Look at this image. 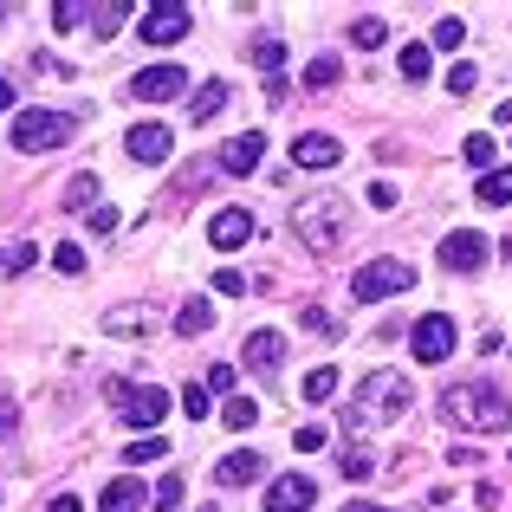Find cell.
<instances>
[{
  "instance_id": "obj_22",
  "label": "cell",
  "mask_w": 512,
  "mask_h": 512,
  "mask_svg": "<svg viewBox=\"0 0 512 512\" xmlns=\"http://www.w3.org/2000/svg\"><path fill=\"white\" fill-rule=\"evenodd\" d=\"M253 65H260L266 78H279V65H286V39H273V33H260L253 39Z\"/></svg>"
},
{
  "instance_id": "obj_47",
  "label": "cell",
  "mask_w": 512,
  "mask_h": 512,
  "mask_svg": "<svg viewBox=\"0 0 512 512\" xmlns=\"http://www.w3.org/2000/svg\"><path fill=\"white\" fill-rule=\"evenodd\" d=\"M46 512H85V500H78V493H59V500H52Z\"/></svg>"
},
{
  "instance_id": "obj_1",
  "label": "cell",
  "mask_w": 512,
  "mask_h": 512,
  "mask_svg": "<svg viewBox=\"0 0 512 512\" xmlns=\"http://www.w3.org/2000/svg\"><path fill=\"white\" fill-rule=\"evenodd\" d=\"M441 415H448L454 428H467V435H506V428H512V402L487 383V376L448 383V389H441Z\"/></svg>"
},
{
  "instance_id": "obj_17",
  "label": "cell",
  "mask_w": 512,
  "mask_h": 512,
  "mask_svg": "<svg viewBox=\"0 0 512 512\" xmlns=\"http://www.w3.org/2000/svg\"><path fill=\"white\" fill-rule=\"evenodd\" d=\"M266 474V461L253 448H240V454H221V467H214V480H221V487H253V480Z\"/></svg>"
},
{
  "instance_id": "obj_8",
  "label": "cell",
  "mask_w": 512,
  "mask_h": 512,
  "mask_svg": "<svg viewBox=\"0 0 512 512\" xmlns=\"http://www.w3.org/2000/svg\"><path fill=\"white\" fill-rule=\"evenodd\" d=\"M111 396H117V415H124L130 428H156L163 409H169V396L156 383H111Z\"/></svg>"
},
{
  "instance_id": "obj_26",
  "label": "cell",
  "mask_w": 512,
  "mask_h": 512,
  "mask_svg": "<svg viewBox=\"0 0 512 512\" xmlns=\"http://www.w3.org/2000/svg\"><path fill=\"white\" fill-rule=\"evenodd\" d=\"M338 72H344V65L325 52V59H312V65H305V78H299V85H305V91H325V85H338Z\"/></svg>"
},
{
  "instance_id": "obj_48",
  "label": "cell",
  "mask_w": 512,
  "mask_h": 512,
  "mask_svg": "<svg viewBox=\"0 0 512 512\" xmlns=\"http://www.w3.org/2000/svg\"><path fill=\"white\" fill-rule=\"evenodd\" d=\"M13 422H20V415H13V402H0V435H13Z\"/></svg>"
},
{
  "instance_id": "obj_52",
  "label": "cell",
  "mask_w": 512,
  "mask_h": 512,
  "mask_svg": "<svg viewBox=\"0 0 512 512\" xmlns=\"http://www.w3.org/2000/svg\"><path fill=\"white\" fill-rule=\"evenodd\" d=\"M0 266H7V253H0Z\"/></svg>"
},
{
  "instance_id": "obj_42",
  "label": "cell",
  "mask_w": 512,
  "mask_h": 512,
  "mask_svg": "<svg viewBox=\"0 0 512 512\" xmlns=\"http://www.w3.org/2000/svg\"><path fill=\"white\" fill-rule=\"evenodd\" d=\"M214 292H247V279H240L234 266H221V273H214Z\"/></svg>"
},
{
  "instance_id": "obj_33",
  "label": "cell",
  "mask_w": 512,
  "mask_h": 512,
  "mask_svg": "<svg viewBox=\"0 0 512 512\" xmlns=\"http://www.w3.org/2000/svg\"><path fill=\"white\" fill-rule=\"evenodd\" d=\"M402 78H415V85L428 78V46H422V39H409V46H402Z\"/></svg>"
},
{
  "instance_id": "obj_7",
  "label": "cell",
  "mask_w": 512,
  "mask_h": 512,
  "mask_svg": "<svg viewBox=\"0 0 512 512\" xmlns=\"http://www.w3.org/2000/svg\"><path fill=\"white\" fill-rule=\"evenodd\" d=\"M454 344H461V331H454V318H448V312L415 318V331H409L415 363H448V357H454Z\"/></svg>"
},
{
  "instance_id": "obj_45",
  "label": "cell",
  "mask_w": 512,
  "mask_h": 512,
  "mask_svg": "<svg viewBox=\"0 0 512 512\" xmlns=\"http://www.w3.org/2000/svg\"><path fill=\"white\" fill-rule=\"evenodd\" d=\"M91 227H98V234H111V227H117V208H104V201H98V208H91Z\"/></svg>"
},
{
  "instance_id": "obj_36",
  "label": "cell",
  "mask_w": 512,
  "mask_h": 512,
  "mask_svg": "<svg viewBox=\"0 0 512 512\" xmlns=\"http://www.w3.org/2000/svg\"><path fill=\"white\" fill-rule=\"evenodd\" d=\"M338 467H344V480H370L376 474V461H370V454H357V448H344Z\"/></svg>"
},
{
  "instance_id": "obj_4",
  "label": "cell",
  "mask_w": 512,
  "mask_h": 512,
  "mask_svg": "<svg viewBox=\"0 0 512 512\" xmlns=\"http://www.w3.org/2000/svg\"><path fill=\"white\" fill-rule=\"evenodd\" d=\"M72 117L65 111H20L13 117V150H26V156H52V150H65L72 143Z\"/></svg>"
},
{
  "instance_id": "obj_5",
  "label": "cell",
  "mask_w": 512,
  "mask_h": 512,
  "mask_svg": "<svg viewBox=\"0 0 512 512\" xmlns=\"http://www.w3.org/2000/svg\"><path fill=\"white\" fill-rule=\"evenodd\" d=\"M409 286H415V266L409 260H370V266L350 273V299H357V305H376V299L409 292Z\"/></svg>"
},
{
  "instance_id": "obj_49",
  "label": "cell",
  "mask_w": 512,
  "mask_h": 512,
  "mask_svg": "<svg viewBox=\"0 0 512 512\" xmlns=\"http://www.w3.org/2000/svg\"><path fill=\"white\" fill-rule=\"evenodd\" d=\"M344 512H396V506H370V500H350Z\"/></svg>"
},
{
  "instance_id": "obj_21",
  "label": "cell",
  "mask_w": 512,
  "mask_h": 512,
  "mask_svg": "<svg viewBox=\"0 0 512 512\" xmlns=\"http://www.w3.org/2000/svg\"><path fill=\"white\" fill-rule=\"evenodd\" d=\"M175 331H182V338H201V331H214V305H208V299H188L182 312H175Z\"/></svg>"
},
{
  "instance_id": "obj_13",
  "label": "cell",
  "mask_w": 512,
  "mask_h": 512,
  "mask_svg": "<svg viewBox=\"0 0 512 512\" xmlns=\"http://www.w3.org/2000/svg\"><path fill=\"white\" fill-rule=\"evenodd\" d=\"M292 163H299V169H338L344 163V143L325 137V130H305V137L292 143Z\"/></svg>"
},
{
  "instance_id": "obj_39",
  "label": "cell",
  "mask_w": 512,
  "mask_h": 512,
  "mask_svg": "<svg viewBox=\"0 0 512 512\" xmlns=\"http://www.w3.org/2000/svg\"><path fill=\"white\" fill-rule=\"evenodd\" d=\"M474 65H454V72H448V91H454V98H467V91H474Z\"/></svg>"
},
{
  "instance_id": "obj_29",
  "label": "cell",
  "mask_w": 512,
  "mask_h": 512,
  "mask_svg": "<svg viewBox=\"0 0 512 512\" xmlns=\"http://www.w3.org/2000/svg\"><path fill=\"white\" fill-rule=\"evenodd\" d=\"M383 39H389V26H383V20H357V26H350V46H357V52H376Z\"/></svg>"
},
{
  "instance_id": "obj_10",
  "label": "cell",
  "mask_w": 512,
  "mask_h": 512,
  "mask_svg": "<svg viewBox=\"0 0 512 512\" xmlns=\"http://www.w3.org/2000/svg\"><path fill=\"white\" fill-rule=\"evenodd\" d=\"M182 91H188L182 65H150V72L130 78V98H143V104H169V98H182Z\"/></svg>"
},
{
  "instance_id": "obj_2",
  "label": "cell",
  "mask_w": 512,
  "mask_h": 512,
  "mask_svg": "<svg viewBox=\"0 0 512 512\" xmlns=\"http://www.w3.org/2000/svg\"><path fill=\"white\" fill-rule=\"evenodd\" d=\"M409 402H415V389H409L402 370H370L357 383V396H350V428H383V422H396Z\"/></svg>"
},
{
  "instance_id": "obj_20",
  "label": "cell",
  "mask_w": 512,
  "mask_h": 512,
  "mask_svg": "<svg viewBox=\"0 0 512 512\" xmlns=\"http://www.w3.org/2000/svg\"><path fill=\"white\" fill-rule=\"evenodd\" d=\"M474 201H487V208H506L512 201V169H487L474 182Z\"/></svg>"
},
{
  "instance_id": "obj_28",
  "label": "cell",
  "mask_w": 512,
  "mask_h": 512,
  "mask_svg": "<svg viewBox=\"0 0 512 512\" xmlns=\"http://www.w3.org/2000/svg\"><path fill=\"white\" fill-rule=\"evenodd\" d=\"M163 454H169V441H163V435H143V441H130V448H124V461H130V467H143V461H163Z\"/></svg>"
},
{
  "instance_id": "obj_3",
  "label": "cell",
  "mask_w": 512,
  "mask_h": 512,
  "mask_svg": "<svg viewBox=\"0 0 512 512\" xmlns=\"http://www.w3.org/2000/svg\"><path fill=\"white\" fill-rule=\"evenodd\" d=\"M344 227H350V201L344 195H299V208H292V234H299L312 253L338 247Z\"/></svg>"
},
{
  "instance_id": "obj_25",
  "label": "cell",
  "mask_w": 512,
  "mask_h": 512,
  "mask_svg": "<svg viewBox=\"0 0 512 512\" xmlns=\"http://www.w3.org/2000/svg\"><path fill=\"white\" fill-rule=\"evenodd\" d=\"M130 13H137L130 0H104V7H91V26H98V33H117V26H124Z\"/></svg>"
},
{
  "instance_id": "obj_50",
  "label": "cell",
  "mask_w": 512,
  "mask_h": 512,
  "mask_svg": "<svg viewBox=\"0 0 512 512\" xmlns=\"http://www.w3.org/2000/svg\"><path fill=\"white\" fill-rule=\"evenodd\" d=\"M0 111H13V85H7V78H0Z\"/></svg>"
},
{
  "instance_id": "obj_6",
  "label": "cell",
  "mask_w": 512,
  "mask_h": 512,
  "mask_svg": "<svg viewBox=\"0 0 512 512\" xmlns=\"http://www.w3.org/2000/svg\"><path fill=\"white\" fill-rule=\"evenodd\" d=\"M188 26H195V13H188L182 0H150L137 39H143V46H175V39H188Z\"/></svg>"
},
{
  "instance_id": "obj_32",
  "label": "cell",
  "mask_w": 512,
  "mask_h": 512,
  "mask_svg": "<svg viewBox=\"0 0 512 512\" xmlns=\"http://www.w3.org/2000/svg\"><path fill=\"white\" fill-rule=\"evenodd\" d=\"M85 20H91L85 0H59V7H52V26H59V33H72V26H85Z\"/></svg>"
},
{
  "instance_id": "obj_12",
  "label": "cell",
  "mask_w": 512,
  "mask_h": 512,
  "mask_svg": "<svg viewBox=\"0 0 512 512\" xmlns=\"http://www.w3.org/2000/svg\"><path fill=\"white\" fill-rule=\"evenodd\" d=\"M312 506H318V487L305 474H279L266 487V512H312Z\"/></svg>"
},
{
  "instance_id": "obj_24",
  "label": "cell",
  "mask_w": 512,
  "mask_h": 512,
  "mask_svg": "<svg viewBox=\"0 0 512 512\" xmlns=\"http://www.w3.org/2000/svg\"><path fill=\"white\" fill-rule=\"evenodd\" d=\"M59 201H65V208H98V175H72Z\"/></svg>"
},
{
  "instance_id": "obj_53",
  "label": "cell",
  "mask_w": 512,
  "mask_h": 512,
  "mask_svg": "<svg viewBox=\"0 0 512 512\" xmlns=\"http://www.w3.org/2000/svg\"><path fill=\"white\" fill-rule=\"evenodd\" d=\"M208 512H221V506H208Z\"/></svg>"
},
{
  "instance_id": "obj_9",
  "label": "cell",
  "mask_w": 512,
  "mask_h": 512,
  "mask_svg": "<svg viewBox=\"0 0 512 512\" xmlns=\"http://www.w3.org/2000/svg\"><path fill=\"white\" fill-rule=\"evenodd\" d=\"M487 247H493L487 234H474V227H454V234L441 240V266H448V273H480V266H487Z\"/></svg>"
},
{
  "instance_id": "obj_46",
  "label": "cell",
  "mask_w": 512,
  "mask_h": 512,
  "mask_svg": "<svg viewBox=\"0 0 512 512\" xmlns=\"http://www.w3.org/2000/svg\"><path fill=\"white\" fill-rule=\"evenodd\" d=\"M305 325H312V331H325V338L338 331V325H331V312H318V305H305Z\"/></svg>"
},
{
  "instance_id": "obj_38",
  "label": "cell",
  "mask_w": 512,
  "mask_h": 512,
  "mask_svg": "<svg viewBox=\"0 0 512 512\" xmlns=\"http://www.w3.org/2000/svg\"><path fill=\"white\" fill-rule=\"evenodd\" d=\"M461 39H467V26H461V20H454V13H448V20L435 26V46H441V52H454V46H461Z\"/></svg>"
},
{
  "instance_id": "obj_11",
  "label": "cell",
  "mask_w": 512,
  "mask_h": 512,
  "mask_svg": "<svg viewBox=\"0 0 512 512\" xmlns=\"http://www.w3.org/2000/svg\"><path fill=\"white\" fill-rule=\"evenodd\" d=\"M124 150H130V163H143V169H163V163H169V150H175V137H169L163 124H137V130L124 137Z\"/></svg>"
},
{
  "instance_id": "obj_15",
  "label": "cell",
  "mask_w": 512,
  "mask_h": 512,
  "mask_svg": "<svg viewBox=\"0 0 512 512\" xmlns=\"http://www.w3.org/2000/svg\"><path fill=\"white\" fill-rule=\"evenodd\" d=\"M260 163H266V137H260V130H240V137L221 150V169L227 175H253Z\"/></svg>"
},
{
  "instance_id": "obj_43",
  "label": "cell",
  "mask_w": 512,
  "mask_h": 512,
  "mask_svg": "<svg viewBox=\"0 0 512 512\" xmlns=\"http://www.w3.org/2000/svg\"><path fill=\"white\" fill-rule=\"evenodd\" d=\"M370 208H396V188H389V182H370Z\"/></svg>"
},
{
  "instance_id": "obj_34",
  "label": "cell",
  "mask_w": 512,
  "mask_h": 512,
  "mask_svg": "<svg viewBox=\"0 0 512 512\" xmlns=\"http://www.w3.org/2000/svg\"><path fill=\"white\" fill-rule=\"evenodd\" d=\"M182 415H188V422H208V415H214V402H208V389H201V383L182 389Z\"/></svg>"
},
{
  "instance_id": "obj_40",
  "label": "cell",
  "mask_w": 512,
  "mask_h": 512,
  "mask_svg": "<svg viewBox=\"0 0 512 512\" xmlns=\"http://www.w3.org/2000/svg\"><path fill=\"white\" fill-rule=\"evenodd\" d=\"M33 253H39V247H33V240H20V247H13V253H7V273H26V266H33Z\"/></svg>"
},
{
  "instance_id": "obj_30",
  "label": "cell",
  "mask_w": 512,
  "mask_h": 512,
  "mask_svg": "<svg viewBox=\"0 0 512 512\" xmlns=\"http://www.w3.org/2000/svg\"><path fill=\"white\" fill-rule=\"evenodd\" d=\"M150 500H156V512H182V474H163Z\"/></svg>"
},
{
  "instance_id": "obj_37",
  "label": "cell",
  "mask_w": 512,
  "mask_h": 512,
  "mask_svg": "<svg viewBox=\"0 0 512 512\" xmlns=\"http://www.w3.org/2000/svg\"><path fill=\"white\" fill-rule=\"evenodd\" d=\"M331 389H338V370H331V363H325V370H312V376H305V396H312V402H325Z\"/></svg>"
},
{
  "instance_id": "obj_27",
  "label": "cell",
  "mask_w": 512,
  "mask_h": 512,
  "mask_svg": "<svg viewBox=\"0 0 512 512\" xmlns=\"http://www.w3.org/2000/svg\"><path fill=\"white\" fill-rule=\"evenodd\" d=\"M221 422H227V428H240V435H247V428H253V422H260V402H247V396H234V402H227V409H221Z\"/></svg>"
},
{
  "instance_id": "obj_41",
  "label": "cell",
  "mask_w": 512,
  "mask_h": 512,
  "mask_svg": "<svg viewBox=\"0 0 512 512\" xmlns=\"http://www.w3.org/2000/svg\"><path fill=\"white\" fill-rule=\"evenodd\" d=\"M318 448H325V428L305 422V428H299V454H318Z\"/></svg>"
},
{
  "instance_id": "obj_14",
  "label": "cell",
  "mask_w": 512,
  "mask_h": 512,
  "mask_svg": "<svg viewBox=\"0 0 512 512\" xmlns=\"http://www.w3.org/2000/svg\"><path fill=\"white\" fill-rule=\"evenodd\" d=\"M253 240V214L247 208H221L208 221V247H221V253H234V247H247Z\"/></svg>"
},
{
  "instance_id": "obj_16",
  "label": "cell",
  "mask_w": 512,
  "mask_h": 512,
  "mask_svg": "<svg viewBox=\"0 0 512 512\" xmlns=\"http://www.w3.org/2000/svg\"><path fill=\"white\" fill-rule=\"evenodd\" d=\"M279 363H286V338H279V331H253L247 338V370L253 376H279Z\"/></svg>"
},
{
  "instance_id": "obj_23",
  "label": "cell",
  "mask_w": 512,
  "mask_h": 512,
  "mask_svg": "<svg viewBox=\"0 0 512 512\" xmlns=\"http://www.w3.org/2000/svg\"><path fill=\"white\" fill-rule=\"evenodd\" d=\"M461 156H467V163H474L480 175H487V169H493V156H500V143H493L487 130H474V137H461Z\"/></svg>"
},
{
  "instance_id": "obj_35",
  "label": "cell",
  "mask_w": 512,
  "mask_h": 512,
  "mask_svg": "<svg viewBox=\"0 0 512 512\" xmlns=\"http://www.w3.org/2000/svg\"><path fill=\"white\" fill-rule=\"evenodd\" d=\"M52 266H59V273H85V247H78V240H59V247H52Z\"/></svg>"
},
{
  "instance_id": "obj_51",
  "label": "cell",
  "mask_w": 512,
  "mask_h": 512,
  "mask_svg": "<svg viewBox=\"0 0 512 512\" xmlns=\"http://www.w3.org/2000/svg\"><path fill=\"white\" fill-rule=\"evenodd\" d=\"M500 124H512V98H506V104H500Z\"/></svg>"
},
{
  "instance_id": "obj_31",
  "label": "cell",
  "mask_w": 512,
  "mask_h": 512,
  "mask_svg": "<svg viewBox=\"0 0 512 512\" xmlns=\"http://www.w3.org/2000/svg\"><path fill=\"white\" fill-rule=\"evenodd\" d=\"M104 325H111V331H143V325H150V305H117Z\"/></svg>"
},
{
  "instance_id": "obj_44",
  "label": "cell",
  "mask_w": 512,
  "mask_h": 512,
  "mask_svg": "<svg viewBox=\"0 0 512 512\" xmlns=\"http://www.w3.org/2000/svg\"><path fill=\"white\" fill-rule=\"evenodd\" d=\"M208 389H234V363H214V370H208Z\"/></svg>"
},
{
  "instance_id": "obj_19",
  "label": "cell",
  "mask_w": 512,
  "mask_h": 512,
  "mask_svg": "<svg viewBox=\"0 0 512 512\" xmlns=\"http://www.w3.org/2000/svg\"><path fill=\"white\" fill-rule=\"evenodd\" d=\"M221 104H227V85H221V78H208V85L188 98V124H208V117H221Z\"/></svg>"
},
{
  "instance_id": "obj_18",
  "label": "cell",
  "mask_w": 512,
  "mask_h": 512,
  "mask_svg": "<svg viewBox=\"0 0 512 512\" xmlns=\"http://www.w3.org/2000/svg\"><path fill=\"white\" fill-rule=\"evenodd\" d=\"M137 506H143V480H137V474L111 480V487L98 493V512H137Z\"/></svg>"
}]
</instances>
